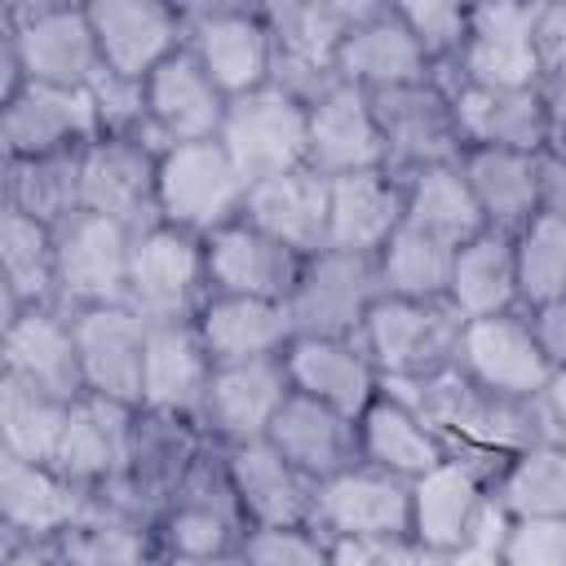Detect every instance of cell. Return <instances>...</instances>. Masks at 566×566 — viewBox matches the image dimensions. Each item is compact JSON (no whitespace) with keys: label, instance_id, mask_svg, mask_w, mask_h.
I'll return each instance as SVG.
<instances>
[{"label":"cell","instance_id":"1","mask_svg":"<svg viewBox=\"0 0 566 566\" xmlns=\"http://www.w3.org/2000/svg\"><path fill=\"white\" fill-rule=\"evenodd\" d=\"M385 389L407 398L438 429L451 455L473 460L491 473H500L504 460H513L517 451L553 438L544 398H509V394L482 389L460 367L416 385H385Z\"/></svg>","mask_w":566,"mask_h":566},{"label":"cell","instance_id":"2","mask_svg":"<svg viewBox=\"0 0 566 566\" xmlns=\"http://www.w3.org/2000/svg\"><path fill=\"white\" fill-rule=\"evenodd\" d=\"M464 318L447 301L380 296L358 340L380 371V385H416L455 367Z\"/></svg>","mask_w":566,"mask_h":566},{"label":"cell","instance_id":"3","mask_svg":"<svg viewBox=\"0 0 566 566\" xmlns=\"http://www.w3.org/2000/svg\"><path fill=\"white\" fill-rule=\"evenodd\" d=\"M0 40L18 53L27 84L88 88L93 75L102 71L88 4H57V0L4 4L0 9Z\"/></svg>","mask_w":566,"mask_h":566},{"label":"cell","instance_id":"4","mask_svg":"<svg viewBox=\"0 0 566 566\" xmlns=\"http://www.w3.org/2000/svg\"><path fill=\"white\" fill-rule=\"evenodd\" d=\"M243 203H248V177L234 168V159L217 137L159 150V181H155L159 226H177L186 234L208 239L221 226L239 221Z\"/></svg>","mask_w":566,"mask_h":566},{"label":"cell","instance_id":"5","mask_svg":"<svg viewBox=\"0 0 566 566\" xmlns=\"http://www.w3.org/2000/svg\"><path fill=\"white\" fill-rule=\"evenodd\" d=\"M150 531L159 553H181V557H230L243 548L252 526L243 517V504L226 469V451L217 442L203 447L190 478L177 486V495L164 504Z\"/></svg>","mask_w":566,"mask_h":566},{"label":"cell","instance_id":"6","mask_svg":"<svg viewBox=\"0 0 566 566\" xmlns=\"http://www.w3.org/2000/svg\"><path fill=\"white\" fill-rule=\"evenodd\" d=\"M371 0H283L261 4L274 35V80L305 106L336 88V49Z\"/></svg>","mask_w":566,"mask_h":566},{"label":"cell","instance_id":"7","mask_svg":"<svg viewBox=\"0 0 566 566\" xmlns=\"http://www.w3.org/2000/svg\"><path fill=\"white\" fill-rule=\"evenodd\" d=\"M491 482L495 473L447 455L438 469H429L424 478L411 482V531L407 539L420 544L433 557H451L486 535H500V526L509 522L495 504H491Z\"/></svg>","mask_w":566,"mask_h":566},{"label":"cell","instance_id":"8","mask_svg":"<svg viewBox=\"0 0 566 566\" xmlns=\"http://www.w3.org/2000/svg\"><path fill=\"white\" fill-rule=\"evenodd\" d=\"M208 442L212 438L203 433V424L137 407L128 451H124V469H119L115 486L102 500L142 517V522H155L164 513V504L177 495V486L190 478V469H195V460L203 455Z\"/></svg>","mask_w":566,"mask_h":566},{"label":"cell","instance_id":"9","mask_svg":"<svg viewBox=\"0 0 566 566\" xmlns=\"http://www.w3.org/2000/svg\"><path fill=\"white\" fill-rule=\"evenodd\" d=\"M208 296L212 283L199 234H186L177 226H150L133 234L128 305L146 323H195Z\"/></svg>","mask_w":566,"mask_h":566},{"label":"cell","instance_id":"10","mask_svg":"<svg viewBox=\"0 0 566 566\" xmlns=\"http://www.w3.org/2000/svg\"><path fill=\"white\" fill-rule=\"evenodd\" d=\"M217 142L226 146L234 168L248 177V186L265 181V177H283L292 168H305L310 106L301 97H292L287 88H279V84L230 97Z\"/></svg>","mask_w":566,"mask_h":566},{"label":"cell","instance_id":"11","mask_svg":"<svg viewBox=\"0 0 566 566\" xmlns=\"http://www.w3.org/2000/svg\"><path fill=\"white\" fill-rule=\"evenodd\" d=\"M53 265H57V310H97L128 305V265H133V230L111 217L75 212L53 230Z\"/></svg>","mask_w":566,"mask_h":566},{"label":"cell","instance_id":"12","mask_svg":"<svg viewBox=\"0 0 566 566\" xmlns=\"http://www.w3.org/2000/svg\"><path fill=\"white\" fill-rule=\"evenodd\" d=\"M186 49L226 97L256 93L274 80V35L261 4H181Z\"/></svg>","mask_w":566,"mask_h":566},{"label":"cell","instance_id":"13","mask_svg":"<svg viewBox=\"0 0 566 566\" xmlns=\"http://www.w3.org/2000/svg\"><path fill=\"white\" fill-rule=\"evenodd\" d=\"M385 296L376 256L323 248L305 256L301 279L287 296L296 336H358L376 301Z\"/></svg>","mask_w":566,"mask_h":566},{"label":"cell","instance_id":"14","mask_svg":"<svg viewBox=\"0 0 566 566\" xmlns=\"http://www.w3.org/2000/svg\"><path fill=\"white\" fill-rule=\"evenodd\" d=\"M535 18L539 4H509V0L473 4L469 40L460 57L433 75H451L478 88H544V71L535 53Z\"/></svg>","mask_w":566,"mask_h":566},{"label":"cell","instance_id":"15","mask_svg":"<svg viewBox=\"0 0 566 566\" xmlns=\"http://www.w3.org/2000/svg\"><path fill=\"white\" fill-rule=\"evenodd\" d=\"M155 181H159V146L146 137H97L80 150L84 212L111 217L133 234L159 226Z\"/></svg>","mask_w":566,"mask_h":566},{"label":"cell","instance_id":"16","mask_svg":"<svg viewBox=\"0 0 566 566\" xmlns=\"http://www.w3.org/2000/svg\"><path fill=\"white\" fill-rule=\"evenodd\" d=\"M371 106H376V124H380L394 172L407 177L416 168L460 164V155H464L460 124H455L451 97L438 80L380 88V93H371Z\"/></svg>","mask_w":566,"mask_h":566},{"label":"cell","instance_id":"17","mask_svg":"<svg viewBox=\"0 0 566 566\" xmlns=\"http://www.w3.org/2000/svg\"><path fill=\"white\" fill-rule=\"evenodd\" d=\"M102 137L97 106L88 88H53L27 84L9 102H0V150L4 159H40L71 155Z\"/></svg>","mask_w":566,"mask_h":566},{"label":"cell","instance_id":"18","mask_svg":"<svg viewBox=\"0 0 566 566\" xmlns=\"http://www.w3.org/2000/svg\"><path fill=\"white\" fill-rule=\"evenodd\" d=\"M455 367L482 389H495L509 398H544L553 380V363L544 358L526 310L469 318L460 332Z\"/></svg>","mask_w":566,"mask_h":566},{"label":"cell","instance_id":"19","mask_svg":"<svg viewBox=\"0 0 566 566\" xmlns=\"http://www.w3.org/2000/svg\"><path fill=\"white\" fill-rule=\"evenodd\" d=\"M102 71L142 80L186 49V9L164 0H88Z\"/></svg>","mask_w":566,"mask_h":566},{"label":"cell","instance_id":"20","mask_svg":"<svg viewBox=\"0 0 566 566\" xmlns=\"http://www.w3.org/2000/svg\"><path fill=\"white\" fill-rule=\"evenodd\" d=\"M314 526L327 539H407L411 482L358 460L354 469L318 482Z\"/></svg>","mask_w":566,"mask_h":566},{"label":"cell","instance_id":"21","mask_svg":"<svg viewBox=\"0 0 566 566\" xmlns=\"http://www.w3.org/2000/svg\"><path fill=\"white\" fill-rule=\"evenodd\" d=\"M84 394L142 407V367H146V336L150 323L133 305H97L71 314Z\"/></svg>","mask_w":566,"mask_h":566},{"label":"cell","instance_id":"22","mask_svg":"<svg viewBox=\"0 0 566 566\" xmlns=\"http://www.w3.org/2000/svg\"><path fill=\"white\" fill-rule=\"evenodd\" d=\"M287 398H292V380H287L283 358L217 363L208 402H203V433L217 447L261 442L270 438V424Z\"/></svg>","mask_w":566,"mask_h":566},{"label":"cell","instance_id":"23","mask_svg":"<svg viewBox=\"0 0 566 566\" xmlns=\"http://www.w3.org/2000/svg\"><path fill=\"white\" fill-rule=\"evenodd\" d=\"M0 371L75 402L84 398V371H80V349L71 332V314L57 305H35L4 314L0 327Z\"/></svg>","mask_w":566,"mask_h":566},{"label":"cell","instance_id":"24","mask_svg":"<svg viewBox=\"0 0 566 566\" xmlns=\"http://www.w3.org/2000/svg\"><path fill=\"white\" fill-rule=\"evenodd\" d=\"M455 111L464 150H531L548 146V106L544 88H478L451 75H433Z\"/></svg>","mask_w":566,"mask_h":566},{"label":"cell","instance_id":"25","mask_svg":"<svg viewBox=\"0 0 566 566\" xmlns=\"http://www.w3.org/2000/svg\"><path fill=\"white\" fill-rule=\"evenodd\" d=\"M93 504H97V495L75 486L53 464H31V460L0 455V526H4V539L53 544Z\"/></svg>","mask_w":566,"mask_h":566},{"label":"cell","instance_id":"26","mask_svg":"<svg viewBox=\"0 0 566 566\" xmlns=\"http://www.w3.org/2000/svg\"><path fill=\"white\" fill-rule=\"evenodd\" d=\"M226 106L230 97L190 49H177L159 71L146 75V115L159 150L181 142H212L226 124Z\"/></svg>","mask_w":566,"mask_h":566},{"label":"cell","instance_id":"27","mask_svg":"<svg viewBox=\"0 0 566 566\" xmlns=\"http://www.w3.org/2000/svg\"><path fill=\"white\" fill-rule=\"evenodd\" d=\"M336 80L354 84L363 93H380V88L433 80V66L420 53L416 35L407 31L398 4H376L371 0L367 13L349 27V35L336 49Z\"/></svg>","mask_w":566,"mask_h":566},{"label":"cell","instance_id":"28","mask_svg":"<svg viewBox=\"0 0 566 566\" xmlns=\"http://www.w3.org/2000/svg\"><path fill=\"white\" fill-rule=\"evenodd\" d=\"M283 367H287L292 394H305L354 420L385 389L358 336H296L283 354Z\"/></svg>","mask_w":566,"mask_h":566},{"label":"cell","instance_id":"29","mask_svg":"<svg viewBox=\"0 0 566 566\" xmlns=\"http://www.w3.org/2000/svg\"><path fill=\"white\" fill-rule=\"evenodd\" d=\"M221 451L248 526H314L318 482L305 478L270 438Z\"/></svg>","mask_w":566,"mask_h":566},{"label":"cell","instance_id":"30","mask_svg":"<svg viewBox=\"0 0 566 566\" xmlns=\"http://www.w3.org/2000/svg\"><path fill=\"white\" fill-rule=\"evenodd\" d=\"M305 168L318 177H345L367 168H389V150L376 124L371 93L354 84L327 88L318 102H310V150Z\"/></svg>","mask_w":566,"mask_h":566},{"label":"cell","instance_id":"31","mask_svg":"<svg viewBox=\"0 0 566 566\" xmlns=\"http://www.w3.org/2000/svg\"><path fill=\"white\" fill-rule=\"evenodd\" d=\"M407 221V181L394 168L327 177V248L376 256Z\"/></svg>","mask_w":566,"mask_h":566},{"label":"cell","instance_id":"32","mask_svg":"<svg viewBox=\"0 0 566 566\" xmlns=\"http://www.w3.org/2000/svg\"><path fill=\"white\" fill-rule=\"evenodd\" d=\"M203 256H208L212 296H261V301H287L305 265V256H296L265 230L248 226L243 217L208 234Z\"/></svg>","mask_w":566,"mask_h":566},{"label":"cell","instance_id":"33","mask_svg":"<svg viewBox=\"0 0 566 566\" xmlns=\"http://www.w3.org/2000/svg\"><path fill=\"white\" fill-rule=\"evenodd\" d=\"M212 367L217 363L208 358L195 323H150L146 367H142V411L203 424Z\"/></svg>","mask_w":566,"mask_h":566},{"label":"cell","instance_id":"34","mask_svg":"<svg viewBox=\"0 0 566 566\" xmlns=\"http://www.w3.org/2000/svg\"><path fill=\"white\" fill-rule=\"evenodd\" d=\"M133 416L137 407L84 394L71 402L57 451H53V469L66 473L75 486H84L88 495H106L124 469V451H128V433H133Z\"/></svg>","mask_w":566,"mask_h":566},{"label":"cell","instance_id":"35","mask_svg":"<svg viewBox=\"0 0 566 566\" xmlns=\"http://www.w3.org/2000/svg\"><path fill=\"white\" fill-rule=\"evenodd\" d=\"M464 181L482 208L486 230L517 234L544 212L548 190V159L531 150H464L460 155Z\"/></svg>","mask_w":566,"mask_h":566},{"label":"cell","instance_id":"36","mask_svg":"<svg viewBox=\"0 0 566 566\" xmlns=\"http://www.w3.org/2000/svg\"><path fill=\"white\" fill-rule=\"evenodd\" d=\"M195 332L212 363H252V358H283L296 340V323L287 301L261 296H208L195 318Z\"/></svg>","mask_w":566,"mask_h":566},{"label":"cell","instance_id":"37","mask_svg":"<svg viewBox=\"0 0 566 566\" xmlns=\"http://www.w3.org/2000/svg\"><path fill=\"white\" fill-rule=\"evenodd\" d=\"M243 221L292 248L296 256H314L327 248V177L314 168H292L283 177H265L248 186Z\"/></svg>","mask_w":566,"mask_h":566},{"label":"cell","instance_id":"38","mask_svg":"<svg viewBox=\"0 0 566 566\" xmlns=\"http://www.w3.org/2000/svg\"><path fill=\"white\" fill-rule=\"evenodd\" d=\"M447 442L438 438V429L398 394L380 389L376 402L358 416V460L371 469H385L402 482L424 478L429 469H438L447 460Z\"/></svg>","mask_w":566,"mask_h":566},{"label":"cell","instance_id":"39","mask_svg":"<svg viewBox=\"0 0 566 566\" xmlns=\"http://www.w3.org/2000/svg\"><path fill=\"white\" fill-rule=\"evenodd\" d=\"M270 442L314 482H327L358 464V420L340 416L305 394H292L270 424Z\"/></svg>","mask_w":566,"mask_h":566},{"label":"cell","instance_id":"40","mask_svg":"<svg viewBox=\"0 0 566 566\" xmlns=\"http://www.w3.org/2000/svg\"><path fill=\"white\" fill-rule=\"evenodd\" d=\"M447 305L469 323V318H491L522 310L517 292V256H513V234L482 230L469 243L455 248L451 256V283H447Z\"/></svg>","mask_w":566,"mask_h":566},{"label":"cell","instance_id":"41","mask_svg":"<svg viewBox=\"0 0 566 566\" xmlns=\"http://www.w3.org/2000/svg\"><path fill=\"white\" fill-rule=\"evenodd\" d=\"M44 548L57 557V566H155L159 557L150 522L106 504L102 495L75 526H66Z\"/></svg>","mask_w":566,"mask_h":566},{"label":"cell","instance_id":"42","mask_svg":"<svg viewBox=\"0 0 566 566\" xmlns=\"http://www.w3.org/2000/svg\"><path fill=\"white\" fill-rule=\"evenodd\" d=\"M491 504L509 522H566V442L544 438L504 460L491 482Z\"/></svg>","mask_w":566,"mask_h":566},{"label":"cell","instance_id":"43","mask_svg":"<svg viewBox=\"0 0 566 566\" xmlns=\"http://www.w3.org/2000/svg\"><path fill=\"white\" fill-rule=\"evenodd\" d=\"M0 292H4V314L57 305L53 230L4 203H0Z\"/></svg>","mask_w":566,"mask_h":566},{"label":"cell","instance_id":"44","mask_svg":"<svg viewBox=\"0 0 566 566\" xmlns=\"http://www.w3.org/2000/svg\"><path fill=\"white\" fill-rule=\"evenodd\" d=\"M402 181H407V221L402 226H411V230H420L447 248H460L486 230L482 208H478L460 164L416 168Z\"/></svg>","mask_w":566,"mask_h":566},{"label":"cell","instance_id":"45","mask_svg":"<svg viewBox=\"0 0 566 566\" xmlns=\"http://www.w3.org/2000/svg\"><path fill=\"white\" fill-rule=\"evenodd\" d=\"M4 208L57 230L75 212H84L80 190V150L40 155V159H4Z\"/></svg>","mask_w":566,"mask_h":566},{"label":"cell","instance_id":"46","mask_svg":"<svg viewBox=\"0 0 566 566\" xmlns=\"http://www.w3.org/2000/svg\"><path fill=\"white\" fill-rule=\"evenodd\" d=\"M66 411H71V402L0 371V455L53 464Z\"/></svg>","mask_w":566,"mask_h":566},{"label":"cell","instance_id":"47","mask_svg":"<svg viewBox=\"0 0 566 566\" xmlns=\"http://www.w3.org/2000/svg\"><path fill=\"white\" fill-rule=\"evenodd\" d=\"M451 256L455 248L402 226L380 252H376V270H380V287L385 296H402V301H447V283H451Z\"/></svg>","mask_w":566,"mask_h":566},{"label":"cell","instance_id":"48","mask_svg":"<svg viewBox=\"0 0 566 566\" xmlns=\"http://www.w3.org/2000/svg\"><path fill=\"white\" fill-rule=\"evenodd\" d=\"M513 256H517L522 310L566 296V221L557 212L544 208L531 226H522L513 234Z\"/></svg>","mask_w":566,"mask_h":566},{"label":"cell","instance_id":"49","mask_svg":"<svg viewBox=\"0 0 566 566\" xmlns=\"http://www.w3.org/2000/svg\"><path fill=\"white\" fill-rule=\"evenodd\" d=\"M398 13H402L407 31L416 35V44H420V53L429 57L433 71H447L460 57V49L469 40V13H473V4L407 0V4H398Z\"/></svg>","mask_w":566,"mask_h":566},{"label":"cell","instance_id":"50","mask_svg":"<svg viewBox=\"0 0 566 566\" xmlns=\"http://www.w3.org/2000/svg\"><path fill=\"white\" fill-rule=\"evenodd\" d=\"M243 566H332V539L318 526H252Z\"/></svg>","mask_w":566,"mask_h":566},{"label":"cell","instance_id":"51","mask_svg":"<svg viewBox=\"0 0 566 566\" xmlns=\"http://www.w3.org/2000/svg\"><path fill=\"white\" fill-rule=\"evenodd\" d=\"M500 566H566V522H504Z\"/></svg>","mask_w":566,"mask_h":566},{"label":"cell","instance_id":"52","mask_svg":"<svg viewBox=\"0 0 566 566\" xmlns=\"http://www.w3.org/2000/svg\"><path fill=\"white\" fill-rule=\"evenodd\" d=\"M332 566H438L411 539H332Z\"/></svg>","mask_w":566,"mask_h":566},{"label":"cell","instance_id":"53","mask_svg":"<svg viewBox=\"0 0 566 566\" xmlns=\"http://www.w3.org/2000/svg\"><path fill=\"white\" fill-rule=\"evenodd\" d=\"M535 53H539L544 84H566V4H539Z\"/></svg>","mask_w":566,"mask_h":566},{"label":"cell","instance_id":"54","mask_svg":"<svg viewBox=\"0 0 566 566\" xmlns=\"http://www.w3.org/2000/svg\"><path fill=\"white\" fill-rule=\"evenodd\" d=\"M526 314H531V327H535V340H539L544 358L553 363V371H562L566 367V296L548 301V305H535Z\"/></svg>","mask_w":566,"mask_h":566},{"label":"cell","instance_id":"55","mask_svg":"<svg viewBox=\"0 0 566 566\" xmlns=\"http://www.w3.org/2000/svg\"><path fill=\"white\" fill-rule=\"evenodd\" d=\"M544 106H548V146H544V155L566 164V84H544Z\"/></svg>","mask_w":566,"mask_h":566},{"label":"cell","instance_id":"56","mask_svg":"<svg viewBox=\"0 0 566 566\" xmlns=\"http://www.w3.org/2000/svg\"><path fill=\"white\" fill-rule=\"evenodd\" d=\"M544 411H548V429L557 442H566V367L553 371L548 389H544Z\"/></svg>","mask_w":566,"mask_h":566},{"label":"cell","instance_id":"57","mask_svg":"<svg viewBox=\"0 0 566 566\" xmlns=\"http://www.w3.org/2000/svg\"><path fill=\"white\" fill-rule=\"evenodd\" d=\"M495 544H500V535H486V539H478V544H469V548H460L451 557H438V566H500V548Z\"/></svg>","mask_w":566,"mask_h":566},{"label":"cell","instance_id":"58","mask_svg":"<svg viewBox=\"0 0 566 566\" xmlns=\"http://www.w3.org/2000/svg\"><path fill=\"white\" fill-rule=\"evenodd\" d=\"M0 566H57V557L44 544H22V539H4V562Z\"/></svg>","mask_w":566,"mask_h":566},{"label":"cell","instance_id":"59","mask_svg":"<svg viewBox=\"0 0 566 566\" xmlns=\"http://www.w3.org/2000/svg\"><path fill=\"white\" fill-rule=\"evenodd\" d=\"M548 159V155H544ZM544 208L548 212H557L562 221H566V164H557V159H548V190H544Z\"/></svg>","mask_w":566,"mask_h":566},{"label":"cell","instance_id":"60","mask_svg":"<svg viewBox=\"0 0 566 566\" xmlns=\"http://www.w3.org/2000/svg\"><path fill=\"white\" fill-rule=\"evenodd\" d=\"M155 566H243V557H239V553H230V557H181V553H159Z\"/></svg>","mask_w":566,"mask_h":566}]
</instances>
